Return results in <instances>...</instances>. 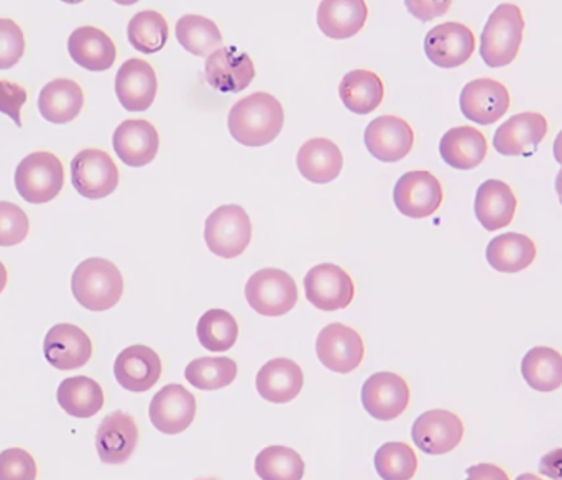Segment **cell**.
<instances>
[{"mask_svg": "<svg viewBox=\"0 0 562 480\" xmlns=\"http://www.w3.org/2000/svg\"><path fill=\"white\" fill-rule=\"evenodd\" d=\"M304 294L321 311H339L352 303L356 287L352 278L339 265L321 264L304 277Z\"/></svg>", "mask_w": 562, "mask_h": 480, "instance_id": "ba28073f", "label": "cell"}, {"mask_svg": "<svg viewBox=\"0 0 562 480\" xmlns=\"http://www.w3.org/2000/svg\"><path fill=\"white\" fill-rule=\"evenodd\" d=\"M112 2L119 3V5H134V3H137L138 0H112Z\"/></svg>", "mask_w": 562, "mask_h": 480, "instance_id": "f5cc1de1", "label": "cell"}, {"mask_svg": "<svg viewBox=\"0 0 562 480\" xmlns=\"http://www.w3.org/2000/svg\"><path fill=\"white\" fill-rule=\"evenodd\" d=\"M127 36L128 42L137 52L144 53V55H154L167 45L170 29L161 13L155 12V10H144V12L132 16L127 26Z\"/></svg>", "mask_w": 562, "mask_h": 480, "instance_id": "8d00e7d4", "label": "cell"}, {"mask_svg": "<svg viewBox=\"0 0 562 480\" xmlns=\"http://www.w3.org/2000/svg\"><path fill=\"white\" fill-rule=\"evenodd\" d=\"M178 43L194 56H210L223 46L220 26L203 15H184L177 22Z\"/></svg>", "mask_w": 562, "mask_h": 480, "instance_id": "e575fe53", "label": "cell"}, {"mask_svg": "<svg viewBox=\"0 0 562 480\" xmlns=\"http://www.w3.org/2000/svg\"><path fill=\"white\" fill-rule=\"evenodd\" d=\"M548 134V122L540 112H521L501 125L494 135V147L505 157H521L537 152Z\"/></svg>", "mask_w": 562, "mask_h": 480, "instance_id": "ffe728a7", "label": "cell"}, {"mask_svg": "<svg viewBox=\"0 0 562 480\" xmlns=\"http://www.w3.org/2000/svg\"><path fill=\"white\" fill-rule=\"evenodd\" d=\"M204 241L217 257H239L252 241V221L247 211L237 204L217 208L206 220Z\"/></svg>", "mask_w": 562, "mask_h": 480, "instance_id": "5b68a950", "label": "cell"}, {"mask_svg": "<svg viewBox=\"0 0 562 480\" xmlns=\"http://www.w3.org/2000/svg\"><path fill=\"white\" fill-rule=\"evenodd\" d=\"M75 190L88 200H102L119 187V170L108 152L86 148L71 161Z\"/></svg>", "mask_w": 562, "mask_h": 480, "instance_id": "52a82bcc", "label": "cell"}, {"mask_svg": "<svg viewBox=\"0 0 562 480\" xmlns=\"http://www.w3.org/2000/svg\"><path fill=\"white\" fill-rule=\"evenodd\" d=\"M0 480H36V462L25 449L0 453Z\"/></svg>", "mask_w": 562, "mask_h": 480, "instance_id": "7bdbcfd3", "label": "cell"}, {"mask_svg": "<svg viewBox=\"0 0 562 480\" xmlns=\"http://www.w3.org/2000/svg\"><path fill=\"white\" fill-rule=\"evenodd\" d=\"M510 102L508 89L492 78L468 82L459 98L462 114L479 125H492L501 121L510 109Z\"/></svg>", "mask_w": 562, "mask_h": 480, "instance_id": "5bb4252c", "label": "cell"}, {"mask_svg": "<svg viewBox=\"0 0 562 480\" xmlns=\"http://www.w3.org/2000/svg\"><path fill=\"white\" fill-rule=\"evenodd\" d=\"M517 197L507 183L501 180H487L479 187L475 194V217L485 230H504L510 226L517 213Z\"/></svg>", "mask_w": 562, "mask_h": 480, "instance_id": "d4e9b609", "label": "cell"}, {"mask_svg": "<svg viewBox=\"0 0 562 480\" xmlns=\"http://www.w3.org/2000/svg\"><path fill=\"white\" fill-rule=\"evenodd\" d=\"M367 150L383 164L403 160L415 145V132L405 119L382 115L373 119L363 135Z\"/></svg>", "mask_w": 562, "mask_h": 480, "instance_id": "2e32d148", "label": "cell"}, {"mask_svg": "<svg viewBox=\"0 0 562 480\" xmlns=\"http://www.w3.org/2000/svg\"><path fill=\"white\" fill-rule=\"evenodd\" d=\"M553 152L558 164L562 165V131L558 134L557 141H554Z\"/></svg>", "mask_w": 562, "mask_h": 480, "instance_id": "c3c4849f", "label": "cell"}, {"mask_svg": "<svg viewBox=\"0 0 562 480\" xmlns=\"http://www.w3.org/2000/svg\"><path fill=\"white\" fill-rule=\"evenodd\" d=\"M65 187V168L52 152L26 155L15 170L16 193L30 204L55 200Z\"/></svg>", "mask_w": 562, "mask_h": 480, "instance_id": "277c9868", "label": "cell"}, {"mask_svg": "<svg viewBox=\"0 0 562 480\" xmlns=\"http://www.w3.org/2000/svg\"><path fill=\"white\" fill-rule=\"evenodd\" d=\"M525 382L538 392H554L562 387V354L553 347L538 346L521 360Z\"/></svg>", "mask_w": 562, "mask_h": 480, "instance_id": "836d02e7", "label": "cell"}, {"mask_svg": "<svg viewBox=\"0 0 562 480\" xmlns=\"http://www.w3.org/2000/svg\"><path fill=\"white\" fill-rule=\"evenodd\" d=\"M29 231L30 221L25 211L9 201H0V247L22 244Z\"/></svg>", "mask_w": 562, "mask_h": 480, "instance_id": "60d3db41", "label": "cell"}, {"mask_svg": "<svg viewBox=\"0 0 562 480\" xmlns=\"http://www.w3.org/2000/svg\"><path fill=\"white\" fill-rule=\"evenodd\" d=\"M409 387L403 377L393 372H376L362 387V405L379 422H392L409 405Z\"/></svg>", "mask_w": 562, "mask_h": 480, "instance_id": "7c38bea8", "label": "cell"}, {"mask_svg": "<svg viewBox=\"0 0 562 480\" xmlns=\"http://www.w3.org/2000/svg\"><path fill=\"white\" fill-rule=\"evenodd\" d=\"M557 193L558 198H560V203L562 204V168L557 177Z\"/></svg>", "mask_w": 562, "mask_h": 480, "instance_id": "f907efd6", "label": "cell"}, {"mask_svg": "<svg viewBox=\"0 0 562 480\" xmlns=\"http://www.w3.org/2000/svg\"><path fill=\"white\" fill-rule=\"evenodd\" d=\"M369 9L366 0H321L317 26L333 40L356 36L366 25Z\"/></svg>", "mask_w": 562, "mask_h": 480, "instance_id": "83f0119b", "label": "cell"}, {"mask_svg": "<svg viewBox=\"0 0 562 480\" xmlns=\"http://www.w3.org/2000/svg\"><path fill=\"white\" fill-rule=\"evenodd\" d=\"M25 35L13 20L0 19V69H10L25 55Z\"/></svg>", "mask_w": 562, "mask_h": 480, "instance_id": "b9f144b4", "label": "cell"}, {"mask_svg": "<svg viewBox=\"0 0 562 480\" xmlns=\"http://www.w3.org/2000/svg\"><path fill=\"white\" fill-rule=\"evenodd\" d=\"M373 465L383 480H412L418 471V456L406 443H385L375 453Z\"/></svg>", "mask_w": 562, "mask_h": 480, "instance_id": "ab89813d", "label": "cell"}, {"mask_svg": "<svg viewBox=\"0 0 562 480\" xmlns=\"http://www.w3.org/2000/svg\"><path fill=\"white\" fill-rule=\"evenodd\" d=\"M283 105L269 92H254L231 109L227 127L234 141L246 147H266L281 134Z\"/></svg>", "mask_w": 562, "mask_h": 480, "instance_id": "6da1fadb", "label": "cell"}, {"mask_svg": "<svg viewBox=\"0 0 562 480\" xmlns=\"http://www.w3.org/2000/svg\"><path fill=\"white\" fill-rule=\"evenodd\" d=\"M7 280H9V274H7V268L3 267L2 261H0V293L5 290Z\"/></svg>", "mask_w": 562, "mask_h": 480, "instance_id": "681fc988", "label": "cell"}, {"mask_svg": "<svg viewBox=\"0 0 562 480\" xmlns=\"http://www.w3.org/2000/svg\"><path fill=\"white\" fill-rule=\"evenodd\" d=\"M85 105V92L72 79L59 78L40 91L38 111L52 124H68L78 118Z\"/></svg>", "mask_w": 562, "mask_h": 480, "instance_id": "f546056e", "label": "cell"}, {"mask_svg": "<svg viewBox=\"0 0 562 480\" xmlns=\"http://www.w3.org/2000/svg\"><path fill=\"white\" fill-rule=\"evenodd\" d=\"M256 472L262 480H301L303 458L286 446H269L257 456Z\"/></svg>", "mask_w": 562, "mask_h": 480, "instance_id": "f35d334b", "label": "cell"}, {"mask_svg": "<svg viewBox=\"0 0 562 480\" xmlns=\"http://www.w3.org/2000/svg\"><path fill=\"white\" fill-rule=\"evenodd\" d=\"M385 96L382 79L369 69H353L339 85V98L353 114L367 115L379 109Z\"/></svg>", "mask_w": 562, "mask_h": 480, "instance_id": "4dcf8cb0", "label": "cell"}, {"mask_svg": "<svg viewBox=\"0 0 562 480\" xmlns=\"http://www.w3.org/2000/svg\"><path fill=\"white\" fill-rule=\"evenodd\" d=\"M68 52L72 62L88 71H108L117 58L111 36L95 26H79L69 35Z\"/></svg>", "mask_w": 562, "mask_h": 480, "instance_id": "cb8c5ba5", "label": "cell"}, {"mask_svg": "<svg viewBox=\"0 0 562 480\" xmlns=\"http://www.w3.org/2000/svg\"><path fill=\"white\" fill-rule=\"evenodd\" d=\"M515 480H543L541 478H538V476L530 475V472H525V475L518 476Z\"/></svg>", "mask_w": 562, "mask_h": 480, "instance_id": "816d5d0a", "label": "cell"}, {"mask_svg": "<svg viewBox=\"0 0 562 480\" xmlns=\"http://www.w3.org/2000/svg\"><path fill=\"white\" fill-rule=\"evenodd\" d=\"M61 2L69 3V5H76V3L85 2V0H61Z\"/></svg>", "mask_w": 562, "mask_h": 480, "instance_id": "db71d44e", "label": "cell"}, {"mask_svg": "<svg viewBox=\"0 0 562 480\" xmlns=\"http://www.w3.org/2000/svg\"><path fill=\"white\" fill-rule=\"evenodd\" d=\"M115 154L127 167L140 168L151 164L160 148V135L151 122L142 119L124 121L112 137Z\"/></svg>", "mask_w": 562, "mask_h": 480, "instance_id": "603a6c76", "label": "cell"}, {"mask_svg": "<svg viewBox=\"0 0 562 480\" xmlns=\"http://www.w3.org/2000/svg\"><path fill=\"white\" fill-rule=\"evenodd\" d=\"M158 79L154 66L140 58L127 59L115 76V94L128 112L150 109L157 98Z\"/></svg>", "mask_w": 562, "mask_h": 480, "instance_id": "d6986e66", "label": "cell"}, {"mask_svg": "<svg viewBox=\"0 0 562 480\" xmlns=\"http://www.w3.org/2000/svg\"><path fill=\"white\" fill-rule=\"evenodd\" d=\"M488 265L502 274H518L537 258V245L525 234L508 233L495 237L487 245Z\"/></svg>", "mask_w": 562, "mask_h": 480, "instance_id": "1f68e13d", "label": "cell"}, {"mask_svg": "<svg viewBox=\"0 0 562 480\" xmlns=\"http://www.w3.org/2000/svg\"><path fill=\"white\" fill-rule=\"evenodd\" d=\"M137 445V423L121 410L105 416L95 433V449L104 465H124L132 458Z\"/></svg>", "mask_w": 562, "mask_h": 480, "instance_id": "44dd1931", "label": "cell"}, {"mask_svg": "<svg viewBox=\"0 0 562 480\" xmlns=\"http://www.w3.org/2000/svg\"><path fill=\"white\" fill-rule=\"evenodd\" d=\"M43 354L49 366L55 369H81L91 360L92 341L75 324H56L46 333Z\"/></svg>", "mask_w": 562, "mask_h": 480, "instance_id": "ac0fdd59", "label": "cell"}, {"mask_svg": "<svg viewBox=\"0 0 562 480\" xmlns=\"http://www.w3.org/2000/svg\"><path fill=\"white\" fill-rule=\"evenodd\" d=\"M247 303L262 316L279 317L290 313L297 303L293 277L280 268L256 271L246 284Z\"/></svg>", "mask_w": 562, "mask_h": 480, "instance_id": "8992f818", "label": "cell"}, {"mask_svg": "<svg viewBox=\"0 0 562 480\" xmlns=\"http://www.w3.org/2000/svg\"><path fill=\"white\" fill-rule=\"evenodd\" d=\"M59 406L66 415L75 418H91L104 406V392L95 380L89 377H69L63 380L56 393Z\"/></svg>", "mask_w": 562, "mask_h": 480, "instance_id": "d6a6232c", "label": "cell"}, {"mask_svg": "<svg viewBox=\"0 0 562 480\" xmlns=\"http://www.w3.org/2000/svg\"><path fill=\"white\" fill-rule=\"evenodd\" d=\"M317 359L336 373H350L366 356L362 336L346 324H327L316 339Z\"/></svg>", "mask_w": 562, "mask_h": 480, "instance_id": "8fae6325", "label": "cell"}, {"mask_svg": "<svg viewBox=\"0 0 562 480\" xmlns=\"http://www.w3.org/2000/svg\"><path fill=\"white\" fill-rule=\"evenodd\" d=\"M304 376L294 360L272 359L257 373V392L267 402L290 403L300 395Z\"/></svg>", "mask_w": 562, "mask_h": 480, "instance_id": "f1b7e54d", "label": "cell"}, {"mask_svg": "<svg viewBox=\"0 0 562 480\" xmlns=\"http://www.w3.org/2000/svg\"><path fill=\"white\" fill-rule=\"evenodd\" d=\"M211 88L220 92H243L256 78V66L247 53L236 46H221L211 53L204 66Z\"/></svg>", "mask_w": 562, "mask_h": 480, "instance_id": "e0dca14e", "label": "cell"}, {"mask_svg": "<svg viewBox=\"0 0 562 480\" xmlns=\"http://www.w3.org/2000/svg\"><path fill=\"white\" fill-rule=\"evenodd\" d=\"M540 472L544 478L562 480V448L553 449L541 458Z\"/></svg>", "mask_w": 562, "mask_h": 480, "instance_id": "7dc6e473", "label": "cell"}, {"mask_svg": "<svg viewBox=\"0 0 562 480\" xmlns=\"http://www.w3.org/2000/svg\"><path fill=\"white\" fill-rule=\"evenodd\" d=\"M487 138L471 125L451 129L442 135L439 154L456 170H474L487 157Z\"/></svg>", "mask_w": 562, "mask_h": 480, "instance_id": "484cf974", "label": "cell"}, {"mask_svg": "<svg viewBox=\"0 0 562 480\" xmlns=\"http://www.w3.org/2000/svg\"><path fill=\"white\" fill-rule=\"evenodd\" d=\"M474 32L464 23L446 22L429 30L425 53L432 65L442 69L459 68L474 55Z\"/></svg>", "mask_w": 562, "mask_h": 480, "instance_id": "4fadbf2b", "label": "cell"}, {"mask_svg": "<svg viewBox=\"0 0 562 480\" xmlns=\"http://www.w3.org/2000/svg\"><path fill=\"white\" fill-rule=\"evenodd\" d=\"M76 301L89 311H108L124 294L121 270L105 258L92 257L76 267L71 278Z\"/></svg>", "mask_w": 562, "mask_h": 480, "instance_id": "7a4b0ae2", "label": "cell"}, {"mask_svg": "<svg viewBox=\"0 0 562 480\" xmlns=\"http://www.w3.org/2000/svg\"><path fill=\"white\" fill-rule=\"evenodd\" d=\"M468 478L465 480H510L507 472L497 465H488V462H481V465L471 466L465 471Z\"/></svg>", "mask_w": 562, "mask_h": 480, "instance_id": "bcb514c9", "label": "cell"}, {"mask_svg": "<svg viewBox=\"0 0 562 480\" xmlns=\"http://www.w3.org/2000/svg\"><path fill=\"white\" fill-rule=\"evenodd\" d=\"M148 416L151 425L164 435H180L194 422L196 397L180 383L165 386L151 399Z\"/></svg>", "mask_w": 562, "mask_h": 480, "instance_id": "9a60e30c", "label": "cell"}, {"mask_svg": "<svg viewBox=\"0 0 562 480\" xmlns=\"http://www.w3.org/2000/svg\"><path fill=\"white\" fill-rule=\"evenodd\" d=\"M198 339L211 353H226L239 339V324L226 310H210L198 321Z\"/></svg>", "mask_w": 562, "mask_h": 480, "instance_id": "d590c367", "label": "cell"}, {"mask_svg": "<svg viewBox=\"0 0 562 480\" xmlns=\"http://www.w3.org/2000/svg\"><path fill=\"white\" fill-rule=\"evenodd\" d=\"M445 200L441 181L429 171H408L395 185L393 201L403 216L425 220L432 216Z\"/></svg>", "mask_w": 562, "mask_h": 480, "instance_id": "9c48e42d", "label": "cell"}, {"mask_svg": "<svg viewBox=\"0 0 562 480\" xmlns=\"http://www.w3.org/2000/svg\"><path fill=\"white\" fill-rule=\"evenodd\" d=\"M296 165L303 178L311 183H330L342 171V152L329 138H311L306 144L301 145Z\"/></svg>", "mask_w": 562, "mask_h": 480, "instance_id": "4316f807", "label": "cell"}, {"mask_svg": "<svg viewBox=\"0 0 562 480\" xmlns=\"http://www.w3.org/2000/svg\"><path fill=\"white\" fill-rule=\"evenodd\" d=\"M184 377L194 389L220 390L236 380L237 364L229 357H200L188 364Z\"/></svg>", "mask_w": 562, "mask_h": 480, "instance_id": "74e56055", "label": "cell"}, {"mask_svg": "<svg viewBox=\"0 0 562 480\" xmlns=\"http://www.w3.org/2000/svg\"><path fill=\"white\" fill-rule=\"evenodd\" d=\"M525 16L517 3H501L481 36V56L491 68L512 65L524 42Z\"/></svg>", "mask_w": 562, "mask_h": 480, "instance_id": "3957f363", "label": "cell"}, {"mask_svg": "<svg viewBox=\"0 0 562 480\" xmlns=\"http://www.w3.org/2000/svg\"><path fill=\"white\" fill-rule=\"evenodd\" d=\"M26 89L16 82L0 79V112L9 115L16 127H22V108L26 102Z\"/></svg>", "mask_w": 562, "mask_h": 480, "instance_id": "ee69618b", "label": "cell"}, {"mask_svg": "<svg viewBox=\"0 0 562 480\" xmlns=\"http://www.w3.org/2000/svg\"><path fill=\"white\" fill-rule=\"evenodd\" d=\"M405 5L419 22H432L449 12L452 0H405Z\"/></svg>", "mask_w": 562, "mask_h": 480, "instance_id": "f6af8a7d", "label": "cell"}, {"mask_svg": "<svg viewBox=\"0 0 562 480\" xmlns=\"http://www.w3.org/2000/svg\"><path fill=\"white\" fill-rule=\"evenodd\" d=\"M412 438L425 455H448L461 445L464 423L448 410H429L413 423Z\"/></svg>", "mask_w": 562, "mask_h": 480, "instance_id": "30bf717a", "label": "cell"}, {"mask_svg": "<svg viewBox=\"0 0 562 480\" xmlns=\"http://www.w3.org/2000/svg\"><path fill=\"white\" fill-rule=\"evenodd\" d=\"M160 356L148 346L127 347L119 354L114 362V376L119 386L128 392H148L151 387L157 386L161 377Z\"/></svg>", "mask_w": 562, "mask_h": 480, "instance_id": "7402d4cb", "label": "cell"}, {"mask_svg": "<svg viewBox=\"0 0 562 480\" xmlns=\"http://www.w3.org/2000/svg\"><path fill=\"white\" fill-rule=\"evenodd\" d=\"M200 480H220V479H216V478H210V479H200Z\"/></svg>", "mask_w": 562, "mask_h": 480, "instance_id": "11a10c76", "label": "cell"}]
</instances>
